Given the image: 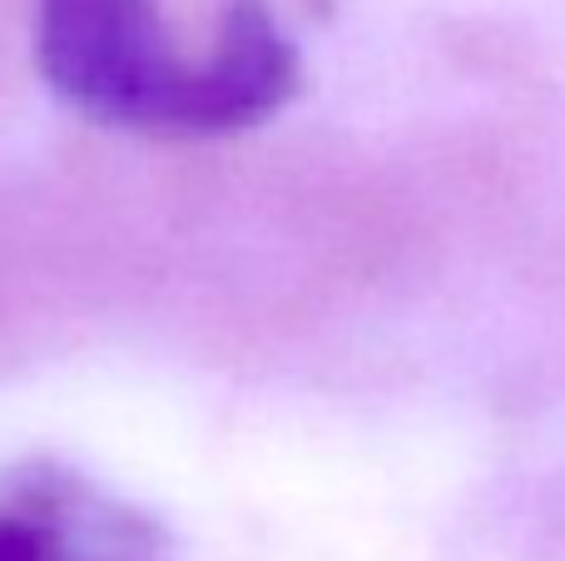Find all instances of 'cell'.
<instances>
[{"instance_id":"cell-2","label":"cell","mask_w":565,"mask_h":561,"mask_svg":"<svg viewBox=\"0 0 565 561\" xmlns=\"http://www.w3.org/2000/svg\"><path fill=\"white\" fill-rule=\"evenodd\" d=\"M298 89V50L264 0H234L218 40L199 60L194 125L189 135H224L278 115Z\"/></svg>"},{"instance_id":"cell-1","label":"cell","mask_w":565,"mask_h":561,"mask_svg":"<svg viewBox=\"0 0 565 561\" xmlns=\"http://www.w3.org/2000/svg\"><path fill=\"white\" fill-rule=\"evenodd\" d=\"M35 50L79 115L169 135L194 125L199 65L174 55L154 0H35Z\"/></svg>"},{"instance_id":"cell-3","label":"cell","mask_w":565,"mask_h":561,"mask_svg":"<svg viewBox=\"0 0 565 561\" xmlns=\"http://www.w3.org/2000/svg\"><path fill=\"white\" fill-rule=\"evenodd\" d=\"M0 561H50V547L40 542V532L20 522H0Z\"/></svg>"}]
</instances>
